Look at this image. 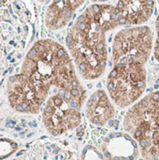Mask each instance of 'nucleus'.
<instances>
[{"label":"nucleus","instance_id":"10","mask_svg":"<svg viewBox=\"0 0 159 160\" xmlns=\"http://www.w3.org/2000/svg\"><path fill=\"white\" fill-rule=\"evenodd\" d=\"M155 8V0H118L115 8L120 26H139L147 22Z\"/></svg>","mask_w":159,"mask_h":160},{"label":"nucleus","instance_id":"1","mask_svg":"<svg viewBox=\"0 0 159 160\" xmlns=\"http://www.w3.org/2000/svg\"><path fill=\"white\" fill-rule=\"evenodd\" d=\"M10 108L22 114H37L47 99L61 91L87 93L67 50L52 38L37 40L25 53L18 72L7 79Z\"/></svg>","mask_w":159,"mask_h":160},{"label":"nucleus","instance_id":"11","mask_svg":"<svg viewBox=\"0 0 159 160\" xmlns=\"http://www.w3.org/2000/svg\"><path fill=\"white\" fill-rule=\"evenodd\" d=\"M85 116L94 126L102 128L115 116V108L108 93L103 89L96 90L86 100Z\"/></svg>","mask_w":159,"mask_h":160},{"label":"nucleus","instance_id":"15","mask_svg":"<svg viewBox=\"0 0 159 160\" xmlns=\"http://www.w3.org/2000/svg\"><path fill=\"white\" fill-rule=\"evenodd\" d=\"M94 2H104V1H109V0H92Z\"/></svg>","mask_w":159,"mask_h":160},{"label":"nucleus","instance_id":"2","mask_svg":"<svg viewBox=\"0 0 159 160\" xmlns=\"http://www.w3.org/2000/svg\"><path fill=\"white\" fill-rule=\"evenodd\" d=\"M115 6H88L70 26L66 45L80 76L87 81L101 78L107 68V33L119 27Z\"/></svg>","mask_w":159,"mask_h":160},{"label":"nucleus","instance_id":"16","mask_svg":"<svg viewBox=\"0 0 159 160\" xmlns=\"http://www.w3.org/2000/svg\"><path fill=\"white\" fill-rule=\"evenodd\" d=\"M37 1H38L39 3H45V2H47L48 0H37Z\"/></svg>","mask_w":159,"mask_h":160},{"label":"nucleus","instance_id":"4","mask_svg":"<svg viewBox=\"0 0 159 160\" xmlns=\"http://www.w3.org/2000/svg\"><path fill=\"white\" fill-rule=\"evenodd\" d=\"M123 128L144 160H159V91L147 94L126 112Z\"/></svg>","mask_w":159,"mask_h":160},{"label":"nucleus","instance_id":"14","mask_svg":"<svg viewBox=\"0 0 159 160\" xmlns=\"http://www.w3.org/2000/svg\"><path fill=\"white\" fill-rule=\"evenodd\" d=\"M156 31H157V38L154 43V54L159 63V14L157 15V21H156Z\"/></svg>","mask_w":159,"mask_h":160},{"label":"nucleus","instance_id":"5","mask_svg":"<svg viewBox=\"0 0 159 160\" xmlns=\"http://www.w3.org/2000/svg\"><path fill=\"white\" fill-rule=\"evenodd\" d=\"M87 93L61 91L52 95L42 109L41 120L47 132L59 137L77 128L82 123V108Z\"/></svg>","mask_w":159,"mask_h":160},{"label":"nucleus","instance_id":"12","mask_svg":"<svg viewBox=\"0 0 159 160\" xmlns=\"http://www.w3.org/2000/svg\"><path fill=\"white\" fill-rule=\"evenodd\" d=\"M85 0H52L45 12V25L51 31L65 28Z\"/></svg>","mask_w":159,"mask_h":160},{"label":"nucleus","instance_id":"6","mask_svg":"<svg viewBox=\"0 0 159 160\" xmlns=\"http://www.w3.org/2000/svg\"><path fill=\"white\" fill-rule=\"evenodd\" d=\"M146 85V68L141 64L113 66L106 81L108 95L121 109L131 107L139 101Z\"/></svg>","mask_w":159,"mask_h":160},{"label":"nucleus","instance_id":"13","mask_svg":"<svg viewBox=\"0 0 159 160\" xmlns=\"http://www.w3.org/2000/svg\"><path fill=\"white\" fill-rule=\"evenodd\" d=\"M81 160H104V158L97 146L88 144L82 150Z\"/></svg>","mask_w":159,"mask_h":160},{"label":"nucleus","instance_id":"3","mask_svg":"<svg viewBox=\"0 0 159 160\" xmlns=\"http://www.w3.org/2000/svg\"><path fill=\"white\" fill-rule=\"evenodd\" d=\"M35 20L31 0H0V84L22 61Z\"/></svg>","mask_w":159,"mask_h":160},{"label":"nucleus","instance_id":"8","mask_svg":"<svg viewBox=\"0 0 159 160\" xmlns=\"http://www.w3.org/2000/svg\"><path fill=\"white\" fill-rule=\"evenodd\" d=\"M96 144L104 160H135L141 155L137 142L127 132L108 131Z\"/></svg>","mask_w":159,"mask_h":160},{"label":"nucleus","instance_id":"7","mask_svg":"<svg viewBox=\"0 0 159 160\" xmlns=\"http://www.w3.org/2000/svg\"><path fill=\"white\" fill-rule=\"evenodd\" d=\"M154 35L147 25L130 26L118 31L112 47L113 66L145 65L154 49Z\"/></svg>","mask_w":159,"mask_h":160},{"label":"nucleus","instance_id":"9","mask_svg":"<svg viewBox=\"0 0 159 160\" xmlns=\"http://www.w3.org/2000/svg\"><path fill=\"white\" fill-rule=\"evenodd\" d=\"M10 160H77L75 153L57 142L39 140Z\"/></svg>","mask_w":159,"mask_h":160}]
</instances>
